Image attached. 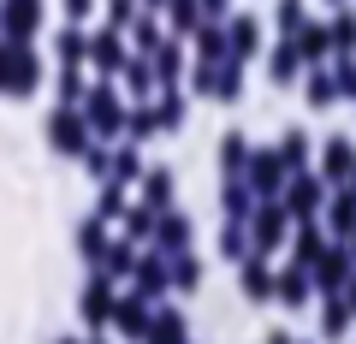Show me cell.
<instances>
[{
  "instance_id": "34",
  "label": "cell",
  "mask_w": 356,
  "mask_h": 344,
  "mask_svg": "<svg viewBox=\"0 0 356 344\" xmlns=\"http://www.w3.org/2000/svg\"><path fill=\"white\" fill-rule=\"evenodd\" d=\"M327 36H332V60L356 54V13H350V6H339V13L327 18Z\"/></svg>"
},
{
  "instance_id": "23",
  "label": "cell",
  "mask_w": 356,
  "mask_h": 344,
  "mask_svg": "<svg viewBox=\"0 0 356 344\" xmlns=\"http://www.w3.org/2000/svg\"><path fill=\"white\" fill-rule=\"evenodd\" d=\"M267 77H273L280 90H291L297 77H303V54H297V42H291V36H280V48L267 54Z\"/></svg>"
},
{
  "instance_id": "6",
  "label": "cell",
  "mask_w": 356,
  "mask_h": 344,
  "mask_svg": "<svg viewBox=\"0 0 356 344\" xmlns=\"http://www.w3.org/2000/svg\"><path fill=\"white\" fill-rule=\"evenodd\" d=\"M125 60H131V36L125 30H89V72L95 77H119L125 72Z\"/></svg>"
},
{
  "instance_id": "38",
  "label": "cell",
  "mask_w": 356,
  "mask_h": 344,
  "mask_svg": "<svg viewBox=\"0 0 356 344\" xmlns=\"http://www.w3.org/2000/svg\"><path fill=\"white\" fill-rule=\"evenodd\" d=\"M143 202L149 208H172V172H166V166H149V172H143Z\"/></svg>"
},
{
  "instance_id": "41",
  "label": "cell",
  "mask_w": 356,
  "mask_h": 344,
  "mask_svg": "<svg viewBox=\"0 0 356 344\" xmlns=\"http://www.w3.org/2000/svg\"><path fill=\"white\" fill-rule=\"evenodd\" d=\"M154 77H161V90L184 77V54H178V36H166L161 48H154Z\"/></svg>"
},
{
  "instance_id": "27",
  "label": "cell",
  "mask_w": 356,
  "mask_h": 344,
  "mask_svg": "<svg viewBox=\"0 0 356 344\" xmlns=\"http://www.w3.org/2000/svg\"><path fill=\"white\" fill-rule=\"evenodd\" d=\"M72 243H77V255H83L89 268H102V255H107V220H102V214H89L83 226H77Z\"/></svg>"
},
{
  "instance_id": "13",
  "label": "cell",
  "mask_w": 356,
  "mask_h": 344,
  "mask_svg": "<svg viewBox=\"0 0 356 344\" xmlns=\"http://www.w3.org/2000/svg\"><path fill=\"white\" fill-rule=\"evenodd\" d=\"M42 90V60L30 54V42H13V77H6V95L24 101V95Z\"/></svg>"
},
{
  "instance_id": "1",
  "label": "cell",
  "mask_w": 356,
  "mask_h": 344,
  "mask_svg": "<svg viewBox=\"0 0 356 344\" xmlns=\"http://www.w3.org/2000/svg\"><path fill=\"white\" fill-rule=\"evenodd\" d=\"M83 119H89V131H95V142H119V137H125L131 107H125V95H119V83H113V77H89Z\"/></svg>"
},
{
  "instance_id": "8",
  "label": "cell",
  "mask_w": 356,
  "mask_h": 344,
  "mask_svg": "<svg viewBox=\"0 0 356 344\" xmlns=\"http://www.w3.org/2000/svg\"><path fill=\"white\" fill-rule=\"evenodd\" d=\"M285 214L291 220H321V208H327V179L321 172H291V184H285Z\"/></svg>"
},
{
  "instance_id": "9",
  "label": "cell",
  "mask_w": 356,
  "mask_h": 344,
  "mask_svg": "<svg viewBox=\"0 0 356 344\" xmlns=\"http://www.w3.org/2000/svg\"><path fill=\"white\" fill-rule=\"evenodd\" d=\"M350 268H356V261H350V249H344V243L332 238L327 249H321V261L309 268V279H315V291H321V297H332V291H344V279H350Z\"/></svg>"
},
{
  "instance_id": "4",
  "label": "cell",
  "mask_w": 356,
  "mask_h": 344,
  "mask_svg": "<svg viewBox=\"0 0 356 344\" xmlns=\"http://www.w3.org/2000/svg\"><path fill=\"white\" fill-rule=\"evenodd\" d=\"M243 179H250L255 202H273V196H285V184H291V166L280 161V142H273V149H250Z\"/></svg>"
},
{
  "instance_id": "46",
  "label": "cell",
  "mask_w": 356,
  "mask_h": 344,
  "mask_svg": "<svg viewBox=\"0 0 356 344\" xmlns=\"http://www.w3.org/2000/svg\"><path fill=\"white\" fill-rule=\"evenodd\" d=\"M125 184H113V179H107L102 184V196H95V214H102V220H125Z\"/></svg>"
},
{
  "instance_id": "2",
  "label": "cell",
  "mask_w": 356,
  "mask_h": 344,
  "mask_svg": "<svg viewBox=\"0 0 356 344\" xmlns=\"http://www.w3.org/2000/svg\"><path fill=\"white\" fill-rule=\"evenodd\" d=\"M113 309H119V279H107L102 268H89L83 297H77V315L89 332H113Z\"/></svg>"
},
{
  "instance_id": "3",
  "label": "cell",
  "mask_w": 356,
  "mask_h": 344,
  "mask_svg": "<svg viewBox=\"0 0 356 344\" xmlns=\"http://www.w3.org/2000/svg\"><path fill=\"white\" fill-rule=\"evenodd\" d=\"M291 226H297V220L285 214L280 196H273V202H255V214H250V249L255 255H273L280 243H291Z\"/></svg>"
},
{
  "instance_id": "51",
  "label": "cell",
  "mask_w": 356,
  "mask_h": 344,
  "mask_svg": "<svg viewBox=\"0 0 356 344\" xmlns=\"http://www.w3.org/2000/svg\"><path fill=\"white\" fill-rule=\"evenodd\" d=\"M89 13H95V0H65V18H72V24H83Z\"/></svg>"
},
{
  "instance_id": "47",
  "label": "cell",
  "mask_w": 356,
  "mask_h": 344,
  "mask_svg": "<svg viewBox=\"0 0 356 344\" xmlns=\"http://www.w3.org/2000/svg\"><path fill=\"white\" fill-rule=\"evenodd\" d=\"M332 77H339V101H356V60H332Z\"/></svg>"
},
{
  "instance_id": "19",
  "label": "cell",
  "mask_w": 356,
  "mask_h": 344,
  "mask_svg": "<svg viewBox=\"0 0 356 344\" xmlns=\"http://www.w3.org/2000/svg\"><path fill=\"white\" fill-rule=\"evenodd\" d=\"M119 83H125L131 101H154V90H161V77H154V60H149V54H131L125 72H119Z\"/></svg>"
},
{
  "instance_id": "16",
  "label": "cell",
  "mask_w": 356,
  "mask_h": 344,
  "mask_svg": "<svg viewBox=\"0 0 356 344\" xmlns=\"http://www.w3.org/2000/svg\"><path fill=\"white\" fill-rule=\"evenodd\" d=\"M350 172H356V142L332 137L327 149H321V179H327L332 190H344V184H350Z\"/></svg>"
},
{
  "instance_id": "11",
  "label": "cell",
  "mask_w": 356,
  "mask_h": 344,
  "mask_svg": "<svg viewBox=\"0 0 356 344\" xmlns=\"http://www.w3.org/2000/svg\"><path fill=\"white\" fill-rule=\"evenodd\" d=\"M273 285H280V268H267V255H243L238 261V291L250 297V303H273Z\"/></svg>"
},
{
  "instance_id": "7",
  "label": "cell",
  "mask_w": 356,
  "mask_h": 344,
  "mask_svg": "<svg viewBox=\"0 0 356 344\" xmlns=\"http://www.w3.org/2000/svg\"><path fill=\"white\" fill-rule=\"evenodd\" d=\"M131 291L149 297V303H161V297L172 291V261H166L154 243H143V249H137V273H131Z\"/></svg>"
},
{
  "instance_id": "17",
  "label": "cell",
  "mask_w": 356,
  "mask_h": 344,
  "mask_svg": "<svg viewBox=\"0 0 356 344\" xmlns=\"http://www.w3.org/2000/svg\"><path fill=\"white\" fill-rule=\"evenodd\" d=\"M327 243H332V238H327L321 220H297V226H291V261H297V268H315Z\"/></svg>"
},
{
  "instance_id": "26",
  "label": "cell",
  "mask_w": 356,
  "mask_h": 344,
  "mask_svg": "<svg viewBox=\"0 0 356 344\" xmlns=\"http://www.w3.org/2000/svg\"><path fill=\"white\" fill-rule=\"evenodd\" d=\"M125 36H131V54H149V60H154V48L166 42V24H161V13H137Z\"/></svg>"
},
{
  "instance_id": "50",
  "label": "cell",
  "mask_w": 356,
  "mask_h": 344,
  "mask_svg": "<svg viewBox=\"0 0 356 344\" xmlns=\"http://www.w3.org/2000/svg\"><path fill=\"white\" fill-rule=\"evenodd\" d=\"M202 18H214V24H226V18H232V0H202Z\"/></svg>"
},
{
  "instance_id": "5",
  "label": "cell",
  "mask_w": 356,
  "mask_h": 344,
  "mask_svg": "<svg viewBox=\"0 0 356 344\" xmlns=\"http://www.w3.org/2000/svg\"><path fill=\"white\" fill-rule=\"evenodd\" d=\"M89 142H95V131H89L83 107H54L48 113V149L54 154H77V161H83Z\"/></svg>"
},
{
  "instance_id": "20",
  "label": "cell",
  "mask_w": 356,
  "mask_h": 344,
  "mask_svg": "<svg viewBox=\"0 0 356 344\" xmlns=\"http://www.w3.org/2000/svg\"><path fill=\"white\" fill-rule=\"evenodd\" d=\"M309 297H315V279H309V268L285 261V268H280V285H273V303H285V309H303Z\"/></svg>"
},
{
  "instance_id": "40",
  "label": "cell",
  "mask_w": 356,
  "mask_h": 344,
  "mask_svg": "<svg viewBox=\"0 0 356 344\" xmlns=\"http://www.w3.org/2000/svg\"><path fill=\"white\" fill-rule=\"evenodd\" d=\"M154 113H161V131H178L184 125V90H178V83L154 90Z\"/></svg>"
},
{
  "instance_id": "56",
  "label": "cell",
  "mask_w": 356,
  "mask_h": 344,
  "mask_svg": "<svg viewBox=\"0 0 356 344\" xmlns=\"http://www.w3.org/2000/svg\"><path fill=\"white\" fill-rule=\"evenodd\" d=\"M344 249H350V261H356V231H350V238H344Z\"/></svg>"
},
{
  "instance_id": "29",
  "label": "cell",
  "mask_w": 356,
  "mask_h": 344,
  "mask_svg": "<svg viewBox=\"0 0 356 344\" xmlns=\"http://www.w3.org/2000/svg\"><path fill=\"white\" fill-rule=\"evenodd\" d=\"M143 344H191V327H184L178 309H161V303H154V327H149V338H143Z\"/></svg>"
},
{
  "instance_id": "39",
  "label": "cell",
  "mask_w": 356,
  "mask_h": 344,
  "mask_svg": "<svg viewBox=\"0 0 356 344\" xmlns=\"http://www.w3.org/2000/svg\"><path fill=\"white\" fill-rule=\"evenodd\" d=\"M208 95H214V101H238V95H243V65H238V60L214 65V83H208Z\"/></svg>"
},
{
  "instance_id": "49",
  "label": "cell",
  "mask_w": 356,
  "mask_h": 344,
  "mask_svg": "<svg viewBox=\"0 0 356 344\" xmlns=\"http://www.w3.org/2000/svg\"><path fill=\"white\" fill-rule=\"evenodd\" d=\"M137 13H143L137 0H107V24H113V30H131V18H137Z\"/></svg>"
},
{
  "instance_id": "35",
  "label": "cell",
  "mask_w": 356,
  "mask_h": 344,
  "mask_svg": "<svg viewBox=\"0 0 356 344\" xmlns=\"http://www.w3.org/2000/svg\"><path fill=\"white\" fill-rule=\"evenodd\" d=\"M54 60L60 65H89V30H60V36H54Z\"/></svg>"
},
{
  "instance_id": "10",
  "label": "cell",
  "mask_w": 356,
  "mask_h": 344,
  "mask_svg": "<svg viewBox=\"0 0 356 344\" xmlns=\"http://www.w3.org/2000/svg\"><path fill=\"white\" fill-rule=\"evenodd\" d=\"M149 327H154V303H149V297H137V291H125V297H119V309H113V332H119V338H131V344H143V338H149Z\"/></svg>"
},
{
  "instance_id": "15",
  "label": "cell",
  "mask_w": 356,
  "mask_h": 344,
  "mask_svg": "<svg viewBox=\"0 0 356 344\" xmlns=\"http://www.w3.org/2000/svg\"><path fill=\"white\" fill-rule=\"evenodd\" d=\"M321 226H327V238H339V243L356 231V190H350V184L327 196V208H321Z\"/></svg>"
},
{
  "instance_id": "30",
  "label": "cell",
  "mask_w": 356,
  "mask_h": 344,
  "mask_svg": "<svg viewBox=\"0 0 356 344\" xmlns=\"http://www.w3.org/2000/svg\"><path fill=\"white\" fill-rule=\"evenodd\" d=\"M350 303H344V291H332L327 297V303H321V338H327V344H339L344 338V332H350Z\"/></svg>"
},
{
  "instance_id": "45",
  "label": "cell",
  "mask_w": 356,
  "mask_h": 344,
  "mask_svg": "<svg viewBox=\"0 0 356 344\" xmlns=\"http://www.w3.org/2000/svg\"><path fill=\"white\" fill-rule=\"evenodd\" d=\"M166 261H172V291H196V285H202V261H196L191 249H184V255H166Z\"/></svg>"
},
{
  "instance_id": "14",
  "label": "cell",
  "mask_w": 356,
  "mask_h": 344,
  "mask_svg": "<svg viewBox=\"0 0 356 344\" xmlns=\"http://www.w3.org/2000/svg\"><path fill=\"white\" fill-rule=\"evenodd\" d=\"M143 172H149V166H143V142L119 137V142H113V161H107V179L131 190V184H143ZM107 179H102V184H107Z\"/></svg>"
},
{
  "instance_id": "52",
  "label": "cell",
  "mask_w": 356,
  "mask_h": 344,
  "mask_svg": "<svg viewBox=\"0 0 356 344\" xmlns=\"http://www.w3.org/2000/svg\"><path fill=\"white\" fill-rule=\"evenodd\" d=\"M344 303H350V315H356V268H350V279H344Z\"/></svg>"
},
{
  "instance_id": "36",
  "label": "cell",
  "mask_w": 356,
  "mask_h": 344,
  "mask_svg": "<svg viewBox=\"0 0 356 344\" xmlns=\"http://www.w3.org/2000/svg\"><path fill=\"white\" fill-rule=\"evenodd\" d=\"M220 208H226V220H250V214H255V190H250V179H226Z\"/></svg>"
},
{
  "instance_id": "21",
  "label": "cell",
  "mask_w": 356,
  "mask_h": 344,
  "mask_svg": "<svg viewBox=\"0 0 356 344\" xmlns=\"http://www.w3.org/2000/svg\"><path fill=\"white\" fill-rule=\"evenodd\" d=\"M291 42H297V54H303V65H327L332 60V36H327V24H315V18H303V24L291 30Z\"/></svg>"
},
{
  "instance_id": "18",
  "label": "cell",
  "mask_w": 356,
  "mask_h": 344,
  "mask_svg": "<svg viewBox=\"0 0 356 344\" xmlns=\"http://www.w3.org/2000/svg\"><path fill=\"white\" fill-rule=\"evenodd\" d=\"M226 42H232V60L250 65L255 54H261V24H255L250 13H232V18H226Z\"/></svg>"
},
{
  "instance_id": "55",
  "label": "cell",
  "mask_w": 356,
  "mask_h": 344,
  "mask_svg": "<svg viewBox=\"0 0 356 344\" xmlns=\"http://www.w3.org/2000/svg\"><path fill=\"white\" fill-rule=\"evenodd\" d=\"M83 344H107V332H89V338H83Z\"/></svg>"
},
{
  "instance_id": "42",
  "label": "cell",
  "mask_w": 356,
  "mask_h": 344,
  "mask_svg": "<svg viewBox=\"0 0 356 344\" xmlns=\"http://www.w3.org/2000/svg\"><path fill=\"white\" fill-rule=\"evenodd\" d=\"M89 95V65H60V107H83Z\"/></svg>"
},
{
  "instance_id": "43",
  "label": "cell",
  "mask_w": 356,
  "mask_h": 344,
  "mask_svg": "<svg viewBox=\"0 0 356 344\" xmlns=\"http://www.w3.org/2000/svg\"><path fill=\"white\" fill-rule=\"evenodd\" d=\"M154 131H161V113H154V101H131V119H125V137H131V142H149Z\"/></svg>"
},
{
  "instance_id": "24",
  "label": "cell",
  "mask_w": 356,
  "mask_h": 344,
  "mask_svg": "<svg viewBox=\"0 0 356 344\" xmlns=\"http://www.w3.org/2000/svg\"><path fill=\"white\" fill-rule=\"evenodd\" d=\"M154 249H161V255H184V249H191V220L178 214V208L161 214V226H154Z\"/></svg>"
},
{
  "instance_id": "57",
  "label": "cell",
  "mask_w": 356,
  "mask_h": 344,
  "mask_svg": "<svg viewBox=\"0 0 356 344\" xmlns=\"http://www.w3.org/2000/svg\"><path fill=\"white\" fill-rule=\"evenodd\" d=\"M350 190H356V172H350Z\"/></svg>"
},
{
  "instance_id": "48",
  "label": "cell",
  "mask_w": 356,
  "mask_h": 344,
  "mask_svg": "<svg viewBox=\"0 0 356 344\" xmlns=\"http://www.w3.org/2000/svg\"><path fill=\"white\" fill-rule=\"evenodd\" d=\"M303 18H309V13H303V0H280V13H273V24H280V36H291V30L303 24Z\"/></svg>"
},
{
  "instance_id": "31",
  "label": "cell",
  "mask_w": 356,
  "mask_h": 344,
  "mask_svg": "<svg viewBox=\"0 0 356 344\" xmlns=\"http://www.w3.org/2000/svg\"><path fill=\"white\" fill-rule=\"evenodd\" d=\"M166 36H196V24H202V0H166Z\"/></svg>"
},
{
  "instance_id": "33",
  "label": "cell",
  "mask_w": 356,
  "mask_h": 344,
  "mask_svg": "<svg viewBox=\"0 0 356 344\" xmlns=\"http://www.w3.org/2000/svg\"><path fill=\"white\" fill-rule=\"evenodd\" d=\"M243 166H250V137L243 131H226L220 137V172L226 179H243Z\"/></svg>"
},
{
  "instance_id": "44",
  "label": "cell",
  "mask_w": 356,
  "mask_h": 344,
  "mask_svg": "<svg viewBox=\"0 0 356 344\" xmlns=\"http://www.w3.org/2000/svg\"><path fill=\"white\" fill-rule=\"evenodd\" d=\"M220 255H226V261H243V255H250V220H226V226H220Z\"/></svg>"
},
{
  "instance_id": "22",
  "label": "cell",
  "mask_w": 356,
  "mask_h": 344,
  "mask_svg": "<svg viewBox=\"0 0 356 344\" xmlns=\"http://www.w3.org/2000/svg\"><path fill=\"white\" fill-rule=\"evenodd\" d=\"M191 48H196V60H208V65H226V60H232V42H226V24H214V18H202V24H196Z\"/></svg>"
},
{
  "instance_id": "59",
  "label": "cell",
  "mask_w": 356,
  "mask_h": 344,
  "mask_svg": "<svg viewBox=\"0 0 356 344\" xmlns=\"http://www.w3.org/2000/svg\"><path fill=\"white\" fill-rule=\"evenodd\" d=\"M0 36H6V30H0Z\"/></svg>"
},
{
  "instance_id": "12",
  "label": "cell",
  "mask_w": 356,
  "mask_h": 344,
  "mask_svg": "<svg viewBox=\"0 0 356 344\" xmlns=\"http://www.w3.org/2000/svg\"><path fill=\"white\" fill-rule=\"evenodd\" d=\"M0 30L6 42H30L42 30V0H0Z\"/></svg>"
},
{
  "instance_id": "54",
  "label": "cell",
  "mask_w": 356,
  "mask_h": 344,
  "mask_svg": "<svg viewBox=\"0 0 356 344\" xmlns=\"http://www.w3.org/2000/svg\"><path fill=\"white\" fill-rule=\"evenodd\" d=\"M267 344H297V338H291V332H273V338H267Z\"/></svg>"
},
{
  "instance_id": "37",
  "label": "cell",
  "mask_w": 356,
  "mask_h": 344,
  "mask_svg": "<svg viewBox=\"0 0 356 344\" xmlns=\"http://www.w3.org/2000/svg\"><path fill=\"white\" fill-rule=\"evenodd\" d=\"M309 154H315V142H309V131H285V137H280V161L285 166H291V172H309Z\"/></svg>"
},
{
  "instance_id": "58",
  "label": "cell",
  "mask_w": 356,
  "mask_h": 344,
  "mask_svg": "<svg viewBox=\"0 0 356 344\" xmlns=\"http://www.w3.org/2000/svg\"><path fill=\"white\" fill-rule=\"evenodd\" d=\"M332 6H344V0H332Z\"/></svg>"
},
{
  "instance_id": "32",
  "label": "cell",
  "mask_w": 356,
  "mask_h": 344,
  "mask_svg": "<svg viewBox=\"0 0 356 344\" xmlns=\"http://www.w3.org/2000/svg\"><path fill=\"white\" fill-rule=\"evenodd\" d=\"M119 226H125V238H131V243H154V226H161V208H149V202H131Z\"/></svg>"
},
{
  "instance_id": "25",
  "label": "cell",
  "mask_w": 356,
  "mask_h": 344,
  "mask_svg": "<svg viewBox=\"0 0 356 344\" xmlns=\"http://www.w3.org/2000/svg\"><path fill=\"white\" fill-rule=\"evenodd\" d=\"M303 101L309 107H332V101H339V77H332V65H303Z\"/></svg>"
},
{
  "instance_id": "53",
  "label": "cell",
  "mask_w": 356,
  "mask_h": 344,
  "mask_svg": "<svg viewBox=\"0 0 356 344\" xmlns=\"http://www.w3.org/2000/svg\"><path fill=\"white\" fill-rule=\"evenodd\" d=\"M137 6L143 13H166V0H137Z\"/></svg>"
},
{
  "instance_id": "28",
  "label": "cell",
  "mask_w": 356,
  "mask_h": 344,
  "mask_svg": "<svg viewBox=\"0 0 356 344\" xmlns=\"http://www.w3.org/2000/svg\"><path fill=\"white\" fill-rule=\"evenodd\" d=\"M137 249H143V243H131V238H107L102 273H107V279H131V273H137Z\"/></svg>"
}]
</instances>
